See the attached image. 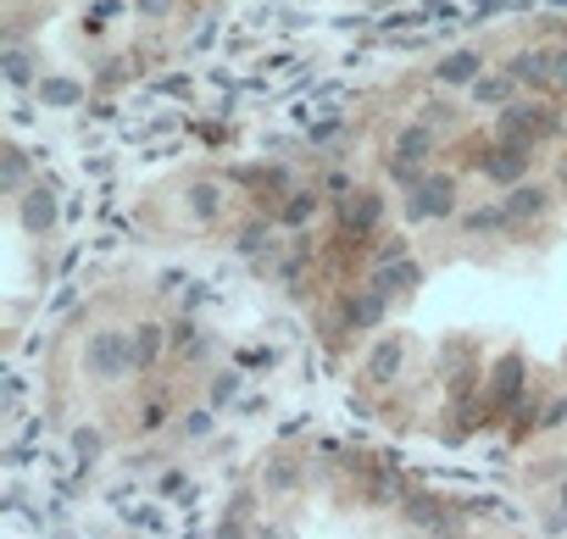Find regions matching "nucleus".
<instances>
[{
  "label": "nucleus",
  "instance_id": "nucleus-1",
  "mask_svg": "<svg viewBox=\"0 0 567 539\" xmlns=\"http://www.w3.org/2000/svg\"><path fill=\"white\" fill-rule=\"evenodd\" d=\"M134 373V329L123 323H95L84 340H79V379L106 390V384H123Z\"/></svg>",
  "mask_w": 567,
  "mask_h": 539
},
{
  "label": "nucleus",
  "instance_id": "nucleus-2",
  "mask_svg": "<svg viewBox=\"0 0 567 539\" xmlns=\"http://www.w3.org/2000/svg\"><path fill=\"white\" fill-rule=\"evenodd\" d=\"M567 134V117L556 112V95H517L512 106L495 112V139H517V145H545Z\"/></svg>",
  "mask_w": 567,
  "mask_h": 539
},
{
  "label": "nucleus",
  "instance_id": "nucleus-3",
  "mask_svg": "<svg viewBox=\"0 0 567 539\" xmlns=\"http://www.w3.org/2000/svg\"><path fill=\"white\" fill-rule=\"evenodd\" d=\"M528 395V356L512 345L489 362V379H484V423H512V412L523 406Z\"/></svg>",
  "mask_w": 567,
  "mask_h": 539
},
{
  "label": "nucleus",
  "instance_id": "nucleus-4",
  "mask_svg": "<svg viewBox=\"0 0 567 539\" xmlns=\"http://www.w3.org/2000/svg\"><path fill=\"white\" fill-rule=\"evenodd\" d=\"M434 151H440V134H434V123H406V128L395 134V145H390V162H384L390 184H395V189H412V184L429 173Z\"/></svg>",
  "mask_w": 567,
  "mask_h": 539
},
{
  "label": "nucleus",
  "instance_id": "nucleus-5",
  "mask_svg": "<svg viewBox=\"0 0 567 539\" xmlns=\"http://www.w3.org/2000/svg\"><path fill=\"white\" fill-rule=\"evenodd\" d=\"M456 200H462V178H456V173H423V178L406 189L401 211H406L412 228H423V222H451V217H456Z\"/></svg>",
  "mask_w": 567,
  "mask_h": 539
},
{
  "label": "nucleus",
  "instance_id": "nucleus-6",
  "mask_svg": "<svg viewBox=\"0 0 567 539\" xmlns=\"http://www.w3.org/2000/svg\"><path fill=\"white\" fill-rule=\"evenodd\" d=\"M473 167H478L484 184L517 189V184H528V173H534V145H517V139H495V134H489V145L473 156Z\"/></svg>",
  "mask_w": 567,
  "mask_h": 539
},
{
  "label": "nucleus",
  "instance_id": "nucleus-7",
  "mask_svg": "<svg viewBox=\"0 0 567 539\" xmlns=\"http://www.w3.org/2000/svg\"><path fill=\"white\" fill-rule=\"evenodd\" d=\"M384 217H390L384 189L362 184L351 200H340V239H346V245H373V239L384 234Z\"/></svg>",
  "mask_w": 567,
  "mask_h": 539
},
{
  "label": "nucleus",
  "instance_id": "nucleus-8",
  "mask_svg": "<svg viewBox=\"0 0 567 539\" xmlns=\"http://www.w3.org/2000/svg\"><path fill=\"white\" fill-rule=\"evenodd\" d=\"M256 489H261L267 500H290V495H301V489H307V456L290 450V445L267 450L261 467H256Z\"/></svg>",
  "mask_w": 567,
  "mask_h": 539
},
{
  "label": "nucleus",
  "instance_id": "nucleus-9",
  "mask_svg": "<svg viewBox=\"0 0 567 539\" xmlns=\"http://www.w3.org/2000/svg\"><path fill=\"white\" fill-rule=\"evenodd\" d=\"M334 323H340V334H373V329H384V318L395 312V301L390 296H379L373 284H362V290H346L340 301H334Z\"/></svg>",
  "mask_w": 567,
  "mask_h": 539
},
{
  "label": "nucleus",
  "instance_id": "nucleus-10",
  "mask_svg": "<svg viewBox=\"0 0 567 539\" xmlns=\"http://www.w3.org/2000/svg\"><path fill=\"white\" fill-rule=\"evenodd\" d=\"M234 184L256 200V206H284L290 200V189H296V173L284 167V162H245V167H234Z\"/></svg>",
  "mask_w": 567,
  "mask_h": 539
},
{
  "label": "nucleus",
  "instance_id": "nucleus-11",
  "mask_svg": "<svg viewBox=\"0 0 567 539\" xmlns=\"http://www.w3.org/2000/svg\"><path fill=\"white\" fill-rule=\"evenodd\" d=\"M406 367H412V340H406V334H384V340L362 356V379H368L373 390L401 384V379H406Z\"/></svg>",
  "mask_w": 567,
  "mask_h": 539
},
{
  "label": "nucleus",
  "instance_id": "nucleus-12",
  "mask_svg": "<svg viewBox=\"0 0 567 539\" xmlns=\"http://www.w3.org/2000/svg\"><path fill=\"white\" fill-rule=\"evenodd\" d=\"M395 522H401L406 533H440V528L451 522V506H445V495H434V489H406L401 506H395Z\"/></svg>",
  "mask_w": 567,
  "mask_h": 539
},
{
  "label": "nucleus",
  "instance_id": "nucleus-13",
  "mask_svg": "<svg viewBox=\"0 0 567 539\" xmlns=\"http://www.w3.org/2000/svg\"><path fill=\"white\" fill-rule=\"evenodd\" d=\"M178 200H184V211H189L195 228H217L223 211H228V189H223V178H189V184L178 189Z\"/></svg>",
  "mask_w": 567,
  "mask_h": 539
},
{
  "label": "nucleus",
  "instance_id": "nucleus-14",
  "mask_svg": "<svg viewBox=\"0 0 567 539\" xmlns=\"http://www.w3.org/2000/svg\"><path fill=\"white\" fill-rule=\"evenodd\" d=\"M167 356H173V323H156V318L134 323V373L151 379Z\"/></svg>",
  "mask_w": 567,
  "mask_h": 539
},
{
  "label": "nucleus",
  "instance_id": "nucleus-15",
  "mask_svg": "<svg viewBox=\"0 0 567 539\" xmlns=\"http://www.w3.org/2000/svg\"><path fill=\"white\" fill-rule=\"evenodd\" d=\"M501 68L517 90H539V95L550 90V45H517Z\"/></svg>",
  "mask_w": 567,
  "mask_h": 539
},
{
  "label": "nucleus",
  "instance_id": "nucleus-16",
  "mask_svg": "<svg viewBox=\"0 0 567 539\" xmlns=\"http://www.w3.org/2000/svg\"><path fill=\"white\" fill-rule=\"evenodd\" d=\"M12 206H18L23 234H51V228H56V217H62V200H56V189H51L45 178H40L34 189H23Z\"/></svg>",
  "mask_w": 567,
  "mask_h": 539
},
{
  "label": "nucleus",
  "instance_id": "nucleus-17",
  "mask_svg": "<svg viewBox=\"0 0 567 539\" xmlns=\"http://www.w3.org/2000/svg\"><path fill=\"white\" fill-rule=\"evenodd\" d=\"M0 73H7V84L18 90V95H29V90H40V51L29 45V40H7L0 45Z\"/></svg>",
  "mask_w": 567,
  "mask_h": 539
},
{
  "label": "nucleus",
  "instance_id": "nucleus-18",
  "mask_svg": "<svg viewBox=\"0 0 567 539\" xmlns=\"http://www.w3.org/2000/svg\"><path fill=\"white\" fill-rule=\"evenodd\" d=\"M506 217H512V234H523V228H534V222H545L550 217V189L545 184H517V189H506Z\"/></svg>",
  "mask_w": 567,
  "mask_h": 539
},
{
  "label": "nucleus",
  "instance_id": "nucleus-19",
  "mask_svg": "<svg viewBox=\"0 0 567 539\" xmlns=\"http://www.w3.org/2000/svg\"><path fill=\"white\" fill-rule=\"evenodd\" d=\"M318 211H323V189H318V184H296L290 200H284L272 217H278L284 234H307V228L318 222Z\"/></svg>",
  "mask_w": 567,
  "mask_h": 539
},
{
  "label": "nucleus",
  "instance_id": "nucleus-20",
  "mask_svg": "<svg viewBox=\"0 0 567 539\" xmlns=\"http://www.w3.org/2000/svg\"><path fill=\"white\" fill-rule=\"evenodd\" d=\"M234 250H239L245 261H256V267L272 261V256H278V217H261V211L245 217V228L234 234Z\"/></svg>",
  "mask_w": 567,
  "mask_h": 539
},
{
  "label": "nucleus",
  "instance_id": "nucleus-21",
  "mask_svg": "<svg viewBox=\"0 0 567 539\" xmlns=\"http://www.w3.org/2000/svg\"><path fill=\"white\" fill-rule=\"evenodd\" d=\"M523 90L506 79V68H484L473 84H467V106H478V112H501V106H512Z\"/></svg>",
  "mask_w": 567,
  "mask_h": 539
},
{
  "label": "nucleus",
  "instance_id": "nucleus-22",
  "mask_svg": "<svg viewBox=\"0 0 567 539\" xmlns=\"http://www.w3.org/2000/svg\"><path fill=\"white\" fill-rule=\"evenodd\" d=\"M40 178H34V162H29V151L18 145V139H7L0 145V189H7L12 200L23 195V189H34Z\"/></svg>",
  "mask_w": 567,
  "mask_h": 539
},
{
  "label": "nucleus",
  "instance_id": "nucleus-23",
  "mask_svg": "<svg viewBox=\"0 0 567 539\" xmlns=\"http://www.w3.org/2000/svg\"><path fill=\"white\" fill-rule=\"evenodd\" d=\"M478 73H484V51H473V45H467V51H451V56L434 68V79H440L445 90H467Z\"/></svg>",
  "mask_w": 567,
  "mask_h": 539
},
{
  "label": "nucleus",
  "instance_id": "nucleus-24",
  "mask_svg": "<svg viewBox=\"0 0 567 539\" xmlns=\"http://www.w3.org/2000/svg\"><path fill=\"white\" fill-rule=\"evenodd\" d=\"M462 234H467V239H501V234H512V217H506L501 200H489V206H473V211L462 217Z\"/></svg>",
  "mask_w": 567,
  "mask_h": 539
},
{
  "label": "nucleus",
  "instance_id": "nucleus-25",
  "mask_svg": "<svg viewBox=\"0 0 567 539\" xmlns=\"http://www.w3.org/2000/svg\"><path fill=\"white\" fill-rule=\"evenodd\" d=\"M206 351H212V340L195 329V318L184 312V318H173V356L184 362V367H200L206 362Z\"/></svg>",
  "mask_w": 567,
  "mask_h": 539
},
{
  "label": "nucleus",
  "instance_id": "nucleus-26",
  "mask_svg": "<svg viewBox=\"0 0 567 539\" xmlns=\"http://www.w3.org/2000/svg\"><path fill=\"white\" fill-rule=\"evenodd\" d=\"M34 95H40L51 112H73V106H84V84H79V79H68V73H45Z\"/></svg>",
  "mask_w": 567,
  "mask_h": 539
},
{
  "label": "nucleus",
  "instance_id": "nucleus-27",
  "mask_svg": "<svg viewBox=\"0 0 567 539\" xmlns=\"http://www.w3.org/2000/svg\"><path fill=\"white\" fill-rule=\"evenodd\" d=\"M239 390H245V367H217V373L206 379V406L223 412V406L239 401Z\"/></svg>",
  "mask_w": 567,
  "mask_h": 539
},
{
  "label": "nucleus",
  "instance_id": "nucleus-28",
  "mask_svg": "<svg viewBox=\"0 0 567 539\" xmlns=\"http://www.w3.org/2000/svg\"><path fill=\"white\" fill-rule=\"evenodd\" d=\"M68 439H73V456L79 462H101L106 456V428H95V423H79Z\"/></svg>",
  "mask_w": 567,
  "mask_h": 539
},
{
  "label": "nucleus",
  "instance_id": "nucleus-29",
  "mask_svg": "<svg viewBox=\"0 0 567 539\" xmlns=\"http://www.w3.org/2000/svg\"><path fill=\"white\" fill-rule=\"evenodd\" d=\"M401 495H406V489H401V484H395L384 467H379V473L368 478V489H362V500H368L373 511H379V506H401Z\"/></svg>",
  "mask_w": 567,
  "mask_h": 539
},
{
  "label": "nucleus",
  "instance_id": "nucleus-30",
  "mask_svg": "<svg viewBox=\"0 0 567 539\" xmlns=\"http://www.w3.org/2000/svg\"><path fill=\"white\" fill-rule=\"evenodd\" d=\"M545 95L567 101V40H561V45H550V90H545Z\"/></svg>",
  "mask_w": 567,
  "mask_h": 539
},
{
  "label": "nucleus",
  "instance_id": "nucleus-31",
  "mask_svg": "<svg viewBox=\"0 0 567 539\" xmlns=\"http://www.w3.org/2000/svg\"><path fill=\"white\" fill-rule=\"evenodd\" d=\"M212 434V406H200V412H184L178 417V439H206Z\"/></svg>",
  "mask_w": 567,
  "mask_h": 539
},
{
  "label": "nucleus",
  "instance_id": "nucleus-32",
  "mask_svg": "<svg viewBox=\"0 0 567 539\" xmlns=\"http://www.w3.org/2000/svg\"><path fill=\"white\" fill-rule=\"evenodd\" d=\"M561 423H567V390L545 401V412H539V434H550V428H561Z\"/></svg>",
  "mask_w": 567,
  "mask_h": 539
},
{
  "label": "nucleus",
  "instance_id": "nucleus-33",
  "mask_svg": "<svg viewBox=\"0 0 567 539\" xmlns=\"http://www.w3.org/2000/svg\"><path fill=\"white\" fill-rule=\"evenodd\" d=\"M212 539H250V528H245V511L234 506V511H228V517L212 528Z\"/></svg>",
  "mask_w": 567,
  "mask_h": 539
},
{
  "label": "nucleus",
  "instance_id": "nucleus-34",
  "mask_svg": "<svg viewBox=\"0 0 567 539\" xmlns=\"http://www.w3.org/2000/svg\"><path fill=\"white\" fill-rule=\"evenodd\" d=\"M156 495H162V500H184V495H189V473H162Z\"/></svg>",
  "mask_w": 567,
  "mask_h": 539
},
{
  "label": "nucleus",
  "instance_id": "nucleus-35",
  "mask_svg": "<svg viewBox=\"0 0 567 539\" xmlns=\"http://www.w3.org/2000/svg\"><path fill=\"white\" fill-rule=\"evenodd\" d=\"M173 7H178V0H134V12H140L145 23H162V18H173Z\"/></svg>",
  "mask_w": 567,
  "mask_h": 539
},
{
  "label": "nucleus",
  "instance_id": "nucleus-36",
  "mask_svg": "<svg viewBox=\"0 0 567 539\" xmlns=\"http://www.w3.org/2000/svg\"><path fill=\"white\" fill-rule=\"evenodd\" d=\"M162 417H167V401H162V395H151V406L140 412V428H162Z\"/></svg>",
  "mask_w": 567,
  "mask_h": 539
},
{
  "label": "nucleus",
  "instance_id": "nucleus-37",
  "mask_svg": "<svg viewBox=\"0 0 567 539\" xmlns=\"http://www.w3.org/2000/svg\"><path fill=\"white\" fill-rule=\"evenodd\" d=\"M261 362L272 367V351H267V345H250V351H239V367H261Z\"/></svg>",
  "mask_w": 567,
  "mask_h": 539
},
{
  "label": "nucleus",
  "instance_id": "nucleus-38",
  "mask_svg": "<svg viewBox=\"0 0 567 539\" xmlns=\"http://www.w3.org/2000/svg\"><path fill=\"white\" fill-rule=\"evenodd\" d=\"M334 134H340V123H318V128H312V134H307V139H312V145H329V139H334Z\"/></svg>",
  "mask_w": 567,
  "mask_h": 539
},
{
  "label": "nucleus",
  "instance_id": "nucleus-39",
  "mask_svg": "<svg viewBox=\"0 0 567 539\" xmlns=\"http://www.w3.org/2000/svg\"><path fill=\"white\" fill-rule=\"evenodd\" d=\"M256 539H290V528H284V522H261Z\"/></svg>",
  "mask_w": 567,
  "mask_h": 539
},
{
  "label": "nucleus",
  "instance_id": "nucleus-40",
  "mask_svg": "<svg viewBox=\"0 0 567 539\" xmlns=\"http://www.w3.org/2000/svg\"><path fill=\"white\" fill-rule=\"evenodd\" d=\"M556 506H561V511H567V478H561V489H556Z\"/></svg>",
  "mask_w": 567,
  "mask_h": 539
},
{
  "label": "nucleus",
  "instance_id": "nucleus-41",
  "mask_svg": "<svg viewBox=\"0 0 567 539\" xmlns=\"http://www.w3.org/2000/svg\"><path fill=\"white\" fill-rule=\"evenodd\" d=\"M556 178H561V195H567V162H561V167H556Z\"/></svg>",
  "mask_w": 567,
  "mask_h": 539
},
{
  "label": "nucleus",
  "instance_id": "nucleus-42",
  "mask_svg": "<svg viewBox=\"0 0 567 539\" xmlns=\"http://www.w3.org/2000/svg\"><path fill=\"white\" fill-rule=\"evenodd\" d=\"M550 7H567V0H550Z\"/></svg>",
  "mask_w": 567,
  "mask_h": 539
}]
</instances>
